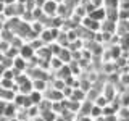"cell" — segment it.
I'll list each match as a JSON object with an SVG mask.
<instances>
[{"label":"cell","mask_w":129,"mask_h":121,"mask_svg":"<svg viewBox=\"0 0 129 121\" xmlns=\"http://www.w3.org/2000/svg\"><path fill=\"white\" fill-rule=\"evenodd\" d=\"M40 10H42L44 15H47V16H55L56 10H58V3H56L55 0H45V3L42 5Z\"/></svg>","instance_id":"cell-1"},{"label":"cell","mask_w":129,"mask_h":121,"mask_svg":"<svg viewBox=\"0 0 129 121\" xmlns=\"http://www.w3.org/2000/svg\"><path fill=\"white\" fill-rule=\"evenodd\" d=\"M81 21H82V26L86 27V29H89V31H100V21H95V19H92L90 16H84L82 19H81Z\"/></svg>","instance_id":"cell-2"},{"label":"cell","mask_w":129,"mask_h":121,"mask_svg":"<svg viewBox=\"0 0 129 121\" xmlns=\"http://www.w3.org/2000/svg\"><path fill=\"white\" fill-rule=\"evenodd\" d=\"M18 55L23 56L24 60H29V58H32V56L36 55V50L29 45V44H23V45L18 48Z\"/></svg>","instance_id":"cell-3"},{"label":"cell","mask_w":129,"mask_h":121,"mask_svg":"<svg viewBox=\"0 0 129 121\" xmlns=\"http://www.w3.org/2000/svg\"><path fill=\"white\" fill-rule=\"evenodd\" d=\"M87 16H90L92 19H95V21H103L105 18H107V10H105L103 7H99V8H94L92 11H89Z\"/></svg>","instance_id":"cell-4"},{"label":"cell","mask_w":129,"mask_h":121,"mask_svg":"<svg viewBox=\"0 0 129 121\" xmlns=\"http://www.w3.org/2000/svg\"><path fill=\"white\" fill-rule=\"evenodd\" d=\"M11 68H15L16 71H19V73H24L27 70V60H24L23 56H19V55H16L15 58H13V66Z\"/></svg>","instance_id":"cell-5"},{"label":"cell","mask_w":129,"mask_h":121,"mask_svg":"<svg viewBox=\"0 0 129 121\" xmlns=\"http://www.w3.org/2000/svg\"><path fill=\"white\" fill-rule=\"evenodd\" d=\"M16 111H18V107H16L13 102H5L2 115L7 116V118H13V116H16Z\"/></svg>","instance_id":"cell-6"},{"label":"cell","mask_w":129,"mask_h":121,"mask_svg":"<svg viewBox=\"0 0 129 121\" xmlns=\"http://www.w3.org/2000/svg\"><path fill=\"white\" fill-rule=\"evenodd\" d=\"M15 94H16V92L13 90V89H3V87H0V100H2V102H13Z\"/></svg>","instance_id":"cell-7"},{"label":"cell","mask_w":129,"mask_h":121,"mask_svg":"<svg viewBox=\"0 0 129 121\" xmlns=\"http://www.w3.org/2000/svg\"><path fill=\"white\" fill-rule=\"evenodd\" d=\"M32 81V90H39V92H45V89L48 87V81L45 79H31Z\"/></svg>","instance_id":"cell-8"},{"label":"cell","mask_w":129,"mask_h":121,"mask_svg":"<svg viewBox=\"0 0 129 121\" xmlns=\"http://www.w3.org/2000/svg\"><path fill=\"white\" fill-rule=\"evenodd\" d=\"M27 97H29V100H31L32 105H39L40 102H42V99H44V94L39 92V90H31L29 94H27Z\"/></svg>","instance_id":"cell-9"},{"label":"cell","mask_w":129,"mask_h":121,"mask_svg":"<svg viewBox=\"0 0 129 121\" xmlns=\"http://www.w3.org/2000/svg\"><path fill=\"white\" fill-rule=\"evenodd\" d=\"M89 116H90L92 119H97V118H102V108L99 107V105H92L90 111H89Z\"/></svg>","instance_id":"cell-10"},{"label":"cell","mask_w":129,"mask_h":121,"mask_svg":"<svg viewBox=\"0 0 129 121\" xmlns=\"http://www.w3.org/2000/svg\"><path fill=\"white\" fill-rule=\"evenodd\" d=\"M40 118H42L44 121H55L56 119V113H53L52 110L40 111Z\"/></svg>","instance_id":"cell-11"},{"label":"cell","mask_w":129,"mask_h":121,"mask_svg":"<svg viewBox=\"0 0 129 121\" xmlns=\"http://www.w3.org/2000/svg\"><path fill=\"white\" fill-rule=\"evenodd\" d=\"M3 10H5V5H3V3H2V2H0V15H2V13H3Z\"/></svg>","instance_id":"cell-12"},{"label":"cell","mask_w":129,"mask_h":121,"mask_svg":"<svg viewBox=\"0 0 129 121\" xmlns=\"http://www.w3.org/2000/svg\"><path fill=\"white\" fill-rule=\"evenodd\" d=\"M7 121H19V119H18V118H16V116H13V118H8Z\"/></svg>","instance_id":"cell-13"},{"label":"cell","mask_w":129,"mask_h":121,"mask_svg":"<svg viewBox=\"0 0 129 121\" xmlns=\"http://www.w3.org/2000/svg\"><path fill=\"white\" fill-rule=\"evenodd\" d=\"M0 87H2V78H0Z\"/></svg>","instance_id":"cell-14"}]
</instances>
